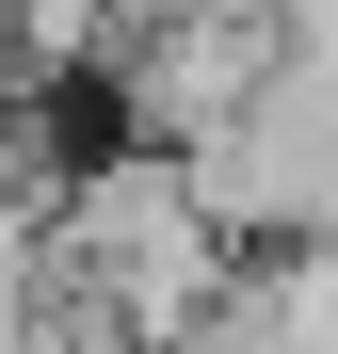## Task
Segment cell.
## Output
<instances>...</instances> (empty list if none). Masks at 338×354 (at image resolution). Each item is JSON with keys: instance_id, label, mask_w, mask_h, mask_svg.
I'll return each mask as SVG.
<instances>
[{"instance_id": "obj_1", "label": "cell", "mask_w": 338, "mask_h": 354, "mask_svg": "<svg viewBox=\"0 0 338 354\" xmlns=\"http://www.w3.org/2000/svg\"><path fill=\"white\" fill-rule=\"evenodd\" d=\"M225 274H242V242L194 209V177L161 161V145H97L65 177V209H48V306L113 322L129 354H178L225 306Z\"/></svg>"}]
</instances>
